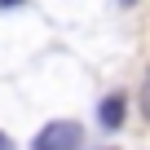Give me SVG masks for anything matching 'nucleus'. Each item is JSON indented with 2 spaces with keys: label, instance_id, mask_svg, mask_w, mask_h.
Masks as SVG:
<instances>
[{
  "label": "nucleus",
  "instance_id": "nucleus-1",
  "mask_svg": "<svg viewBox=\"0 0 150 150\" xmlns=\"http://www.w3.org/2000/svg\"><path fill=\"white\" fill-rule=\"evenodd\" d=\"M80 141H84V128L80 124H75V119H57V124H49V128L35 132L31 150H80Z\"/></svg>",
  "mask_w": 150,
  "mask_h": 150
},
{
  "label": "nucleus",
  "instance_id": "nucleus-2",
  "mask_svg": "<svg viewBox=\"0 0 150 150\" xmlns=\"http://www.w3.org/2000/svg\"><path fill=\"white\" fill-rule=\"evenodd\" d=\"M102 128H124V97L119 93H110L102 102Z\"/></svg>",
  "mask_w": 150,
  "mask_h": 150
},
{
  "label": "nucleus",
  "instance_id": "nucleus-3",
  "mask_svg": "<svg viewBox=\"0 0 150 150\" xmlns=\"http://www.w3.org/2000/svg\"><path fill=\"white\" fill-rule=\"evenodd\" d=\"M141 115L150 124V66H146V80H141Z\"/></svg>",
  "mask_w": 150,
  "mask_h": 150
},
{
  "label": "nucleus",
  "instance_id": "nucleus-4",
  "mask_svg": "<svg viewBox=\"0 0 150 150\" xmlns=\"http://www.w3.org/2000/svg\"><path fill=\"white\" fill-rule=\"evenodd\" d=\"M0 150H13V141H9V137H5V132H0Z\"/></svg>",
  "mask_w": 150,
  "mask_h": 150
},
{
  "label": "nucleus",
  "instance_id": "nucleus-5",
  "mask_svg": "<svg viewBox=\"0 0 150 150\" xmlns=\"http://www.w3.org/2000/svg\"><path fill=\"white\" fill-rule=\"evenodd\" d=\"M13 5H22V0H0V9H13Z\"/></svg>",
  "mask_w": 150,
  "mask_h": 150
}]
</instances>
